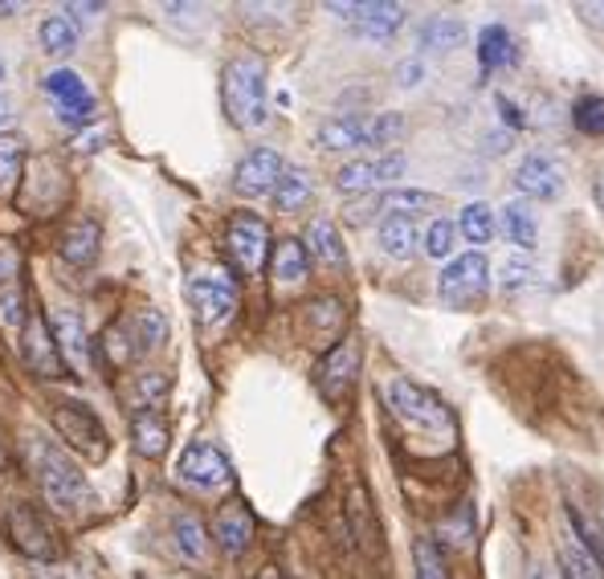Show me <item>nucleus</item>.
<instances>
[{"label": "nucleus", "mask_w": 604, "mask_h": 579, "mask_svg": "<svg viewBox=\"0 0 604 579\" xmlns=\"http://www.w3.org/2000/svg\"><path fill=\"white\" fill-rule=\"evenodd\" d=\"M221 98H225V115L233 127L242 131H257L269 119L266 103V62L254 54L233 57L221 74Z\"/></svg>", "instance_id": "1"}, {"label": "nucleus", "mask_w": 604, "mask_h": 579, "mask_svg": "<svg viewBox=\"0 0 604 579\" xmlns=\"http://www.w3.org/2000/svg\"><path fill=\"white\" fill-rule=\"evenodd\" d=\"M29 465L38 473V485H41V494H45V502L57 506V511H74V506H82L86 494H91V490H86V473L66 458L62 444L41 437V432L29 437Z\"/></svg>", "instance_id": "2"}, {"label": "nucleus", "mask_w": 604, "mask_h": 579, "mask_svg": "<svg viewBox=\"0 0 604 579\" xmlns=\"http://www.w3.org/2000/svg\"><path fill=\"white\" fill-rule=\"evenodd\" d=\"M184 290H189V302L197 307L204 326H216V323H225V319H233V310H237V302H242L237 278H233L229 270H221V266L197 270Z\"/></svg>", "instance_id": "3"}, {"label": "nucleus", "mask_w": 604, "mask_h": 579, "mask_svg": "<svg viewBox=\"0 0 604 579\" xmlns=\"http://www.w3.org/2000/svg\"><path fill=\"white\" fill-rule=\"evenodd\" d=\"M486 290H490V261L483 254L454 257L442 270V278H437V298L454 310L478 307L486 298Z\"/></svg>", "instance_id": "4"}, {"label": "nucleus", "mask_w": 604, "mask_h": 579, "mask_svg": "<svg viewBox=\"0 0 604 579\" xmlns=\"http://www.w3.org/2000/svg\"><path fill=\"white\" fill-rule=\"evenodd\" d=\"M389 408L404 420V425H413V429L437 432V429H449V425H454V420H449V408H445L430 388L413 384V379H392Z\"/></svg>", "instance_id": "5"}, {"label": "nucleus", "mask_w": 604, "mask_h": 579, "mask_svg": "<svg viewBox=\"0 0 604 579\" xmlns=\"http://www.w3.org/2000/svg\"><path fill=\"white\" fill-rule=\"evenodd\" d=\"M9 539H13L17 551L29 555L33 564H54V559H62L57 530L45 523V514H38L33 506H13V511H9Z\"/></svg>", "instance_id": "6"}, {"label": "nucleus", "mask_w": 604, "mask_h": 579, "mask_svg": "<svg viewBox=\"0 0 604 579\" xmlns=\"http://www.w3.org/2000/svg\"><path fill=\"white\" fill-rule=\"evenodd\" d=\"M54 429L62 432L78 453H86V458H103V453H107V429H103V420L82 405V400H62V405L54 408Z\"/></svg>", "instance_id": "7"}, {"label": "nucleus", "mask_w": 604, "mask_h": 579, "mask_svg": "<svg viewBox=\"0 0 604 579\" xmlns=\"http://www.w3.org/2000/svg\"><path fill=\"white\" fill-rule=\"evenodd\" d=\"M229 257L237 261V270L262 274L269 261V225L254 213H237L229 221Z\"/></svg>", "instance_id": "8"}, {"label": "nucleus", "mask_w": 604, "mask_h": 579, "mask_svg": "<svg viewBox=\"0 0 604 579\" xmlns=\"http://www.w3.org/2000/svg\"><path fill=\"white\" fill-rule=\"evenodd\" d=\"M180 478L197 490H221V485L233 482V465L229 458L209 441H192L184 449V458H180Z\"/></svg>", "instance_id": "9"}, {"label": "nucleus", "mask_w": 604, "mask_h": 579, "mask_svg": "<svg viewBox=\"0 0 604 579\" xmlns=\"http://www.w3.org/2000/svg\"><path fill=\"white\" fill-rule=\"evenodd\" d=\"M21 355L41 379H57L66 372V360L57 355V343L50 335V319H41V314H29L21 323Z\"/></svg>", "instance_id": "10"}, {"label": "nucleus", "mask_w": 604, "mask_h": 579, "mask_svg": "<svg viewBox=\"0 0 604 579\" xmlns=\"http://www.w3.org/2000/svg\"><path fill=\"white\" fill-rule=\"evenodd\" d=\"M404 175V156L401 151H384L377 160H351L336 172V189L339 192H372L377 184H389V180H401Z\"/></svg>", "instance_id": "11"}, {"label": "nucleus", "mask_w": 604, "mask_h": 579, "mask_svg": "<svg viewBox=\"0 0 604 579\" xmlns=\"http://www.w3.org/2000/svg\"><path fill=\"white\" fill-rule=\"evenodd\" d=\"M283 172H286V163L278 151L254 148L242 163H237V172H233V189L242 192V196H250V201H257V196H269V192H274V184L283 180Z\"/></svg>", "instance_id": "12"}, {"label": "nucleus", "mask_w": 604, "mask_h": 579, "mask_svg": "<svg viewBox=\"0 0 604 579\" xmlns=\"http://www.w3.org/2000/svg\"><path fill=\"white\" fill-rule=\"evenodd\" d=\"M327 9L348 17L351 25H356V33L372 41L392 37L404 25V4H389V0H377V4H327Z\"/></svg>", "instance_id": "13"}, {"label": "nucleus", "mask_w": 604, "mask_h": 579, "mask_svg": "<svg viewBox=\"0 0 604 579\" xmlns=\"http://www.w3.org/2000/svg\"><path fill=\"white\" fill-rule=\"evenodd\" d=\"M515 189L536 201H555L564 192V168L551 160L548 151H531L519 168H515Z\"/></svg>", "instance_id": "14"}, {"label": "nucleus", "mask_w": 604, "mask_h": 579, "mask_svg": "<svg viewBox=\"0 0 604 579\" xmlns=\"http://www.w3.org/2000/svg\"><path fill=\"white\" fill-rule=\"evenodd\" d=\"M356 376H360V343L343 339V343L327 351V360L319 364V392L327 400H339L356 384Z\"/></svg>", "instance_id": "15"}, {"label": "nucleus", "mask_w": 604, "mask_h": 579, "mask_svg": "<svg viewBox=\"0 0 604 579\" xmlns=\"http://www.w3.org/2000/svg\"><path fill=\"white\" fill-rule=\"evenodd\" d=\"M50 335L57 343V355L74 367H86L91 364V335H86V326H82V314L78 310H54V319H50Z\"/></svg>", "instance_id": "16"}, {"label": "nucleus", "mask_w": 604, "mask_h": 579, "mask_svg": "<svg viewBox=\"0 0 604 579\" xmlns=\"http://www.w3.org/2000/svg\"><path fill=\"white\" fill-rule=\"evenodd\" d=\"M213 539L221 543V551H225L229 559L245 555V547L254 543V514L245 511L242 502H225L213 518Z\"/></svg>", "instance_id": "17"}, {"label": "nucleus", "mask_w": 604, "mask_h": 579, "mask_svg": "<svg viewBox=\"0 0 604 579\" xmlns=\"http://www.w3.org/2000/svg\"><path fill=\"white\" fill-rule=\"evenodd\" d=\"M319 148L322 151H351V148H372L368 136V119L360 115H336L319 127Z\"/></svg>", "instance_id": "18"}, {"label": "nucleus", "mask_w": 604, "mask_h": 579, "mask_svg": "<svg viewBox=\"0 0 604 579\" xmlns=\"http://www.w3.org/2000/svg\"><path fill=\"white\" fill-rule=\"evenodd\" d=\"M498 229H502V237H507L519 254H531L539 242V221L523 201H510L498 208Z\"/></svg>", "instance_id": "19"}, {"label": "nucleus", "mask_w": 604, "mask_h": 579, "mask_svg": "<svg viewBox=\"0 0 604 579\" xmlns=\"http://www.w3.org/2000/svg\"><path fill=\"white\" fill-rule=\"evenodd\" d=\"M131 444L139 458H163L168 453V420L156 412V408H139L131 417Z\"/></svg>", "instance_id": "20"}, {"label": "nucleus", "mask_w": 604, "mask_h": 579, "mask_svg": "<svg viewBox=\"0 0 604 579\" xmlns=\"http://www.w3.org/2000/svg\"><path fill=\"white\" fill-rule=\"evenodd\" d=\"M98 249H103V229H98V221H91V216L74 221L66 229V237H62V257H66L70 266H91L98 257Z\"/></svg>", "instance_id": "21"}, {"label": "nucleus", "mask_w": 604, "mask_h": 579, "mask_svg": "<svg viewBox=\"0 0 604 579\" xmlns=\"http://www.w3.org/2000/svg\"><path fill=\"white\" fill-rule=\"evenodd\" d=\"M303 245H307V257H315V261H322V266H331V270H339V266L348 261V254H343V237H339V229L327 221V216L310 221Z\"/></svg>", "instance_id": "22"}, {"label": "nucleus", "mask_w": 604, "mask_h": 579, "mask_svg": "<svg viewBox=\"0 0 604 579\" xmlns=\"http://www.w3.org/2000/svg\"><path fill=\"white\" fill-rule=\"evenodd\" d=\"M555 555H560V579H604L601 576V559H596V555H592L589 547L572 535V530L560 539Z\"/></svg>", "instance_id": "23"}, {"label": "nucleus", "mask_w": 604, "mask_h": 579, "mask_svg": "<svg viewBox=\"0 0 604 579\" xmlns=\"http://www.w3.org/2000/svg\"><path fill=\"white\" fill-rule=\"evenodd\" d=\"M269 270H274V278L286 286H295L307 278L310 270V257H307V245L295 242V237H286V242H278L274 249H269Z\"/></svg>", "instance_id": "24"}, {"label": "nucleus", "mask_w": 604, "mask_h": 579, "mask_svg": "<svg viewBox=\"0 0 604 579\" xmlns=\"http://www.w3.org/2000/svg\"><path fill=\"white\" fill-rule=\"evenodd\" d=\"M377 237H380V249L389 257H396V261H409V257L416 254V245H421V233H416V225L409 216H384Z\"/></svg>", "instance_id": "25"}, {"label": "nucleus", "mask_w": 604, "mask_h": 579, "mask_svg": "<svg viewBox=\"0 0 604 579\" xmlns=\"http://www.w3.org/2000/svg\"><path fill=\"white\" fill-rule=\"evenodd\" d=\"M269 196H274V208H278V213H298V208H307L310 196H315V180H310L303 168H286L283 180L274 184Z\"/></svg>", "instance_id": "26"}, {"label": "nucleus", "mask_w": 604, "mask_h": 579, "mask_svg": "<svg viewBox=\"0 0 604 579\" xmlns=\"http://www.w3.org/2000/svg\"><path fill=\"white\" fill-rule=\"evenodd\" d=\"M41 90L54 98L57 107H82V103H95L91 90H86V82H82V74H74V69H54V74H45Z\"/></svg>", "instance_id": "27"}, {"label": "nucleus", "mask_w": 604, "mask_h": 579, "mask_svg": "<svg viewBox=\"0 0 604 579\" xmlns=\"http://www.w3.org/2000/svg\"><path fill=\"white\" fill-rule=\"evenodd\" d=\"M462 41H466V25L457 17H430L421 29V50H433V54H449Z\"/></svg>", "instance_id": "28"}, {"label": "nucleus", "mask_w": 604, "mask_h": 579, "mask_svg": "<svg viewBox=\"0 0 604 579\" xmlns=\"http://www.w3.org/2000/svg\"><path fill=\"white\" fill-rule=\"evenodd\" d=\"M127 331H131V343H139V355H144V351H156L168 339V319L156 307H144L127 319Z\"/></svg>", "instance_id": "29"}, {"label": "nucleus", "mask_w": 604, "mask_h": 579, "mask_svg": "<svg viewBox=\"0 0 604 579\" xmlns=\"http://www.w3.org/2000/svg\"><path fill=\"white\" fill-rule=\"evenodd\" d=\"M21 168H25V139L0 131V196H13Z\"/></svg>", "instance_id": "30"}, {"label": "nucleus", "mask_w": 604, "mask_h": 579, "mask_svg": "<svg viewBox=\"0 0 604 579\" xmlns=\"http://www.w3.org/2000/svg\"><path fill=\"white\" fill-rule=\"evenodd\" d=\"M478 57H483V69H498L515 62V41L502 25H486L478 33Z\"/></svg>", "instance_id": "31"}, {"label": "nucleus", "mask_w": 604, "mask_h": 579, "mask_svg": "<svg viewBox=\"0 0 604 579\" xmlns=\"http://www.w3.org/2000/svg\"><path fill=\"white\" fill-rule=\"evenodd\" d=\"M457 233H462L470 245H486L490 237H495V208L483 201L466 204L462 216H457Z\"/></svg>", "instance_id": "32"}, {"label": "nucleus", "mask_w": 604, "mask_h": 579, "mask_svg": "<svg viewBox=\"0 0 604 579\" xmlns=\"http://www.w3.org/2000/svg\"><path fill=\"white\" fill-rule=\"evenodd\" d=\"M437 204V196L433 192H416V189H392L384 192L377 201L380 213H389V216H409L413 221V213H425V208H433Z\"/></svg>", "instance_id": "33"}, {"label": "nucleus", "mask_w": 604, "mask_h": 579, "mask_svg": "<svg viewBox=\"0 0 604 579\" xmlns=\"http://www.w3.org/2000/svg\"><path fill=\"white\" fill-rule=\"evenodd\" d=\"M41 45H45V54H70V50L78 45V25H74L66 13L45 17V21H41Z\"/></svg>", "instance_id": "34"}, {"label": "nucleus", "mask_w": 604, "mask_h": 579, "mask_svg": "<svg viewBox=\"0 0 604 579\" xmlns=\"http://www.w3.org/2000/svg\"><path fill=\"white\" fill-rule=\"evenodd\" d=\"M176 547H180L184 559H204V555H209V539H204L201 518H192V514H180V518H176Z\"/></svg>", "instance_id": "35"}, {"label": "nucleus", "mask_w": 604, "mask_h": 579, "mask_svg": "<svg viewBox=\"0 0 604 579\" xmlns=\"http://www.w3.org/2000/svg\"><path fill=\"white\" fill-rule=\"evenodd\" d=\"M413 564H416V579H449L442 547H437L430 535H421V539L413 543Z\"/></svg>", "instance_id": "36"}, {"label": "nucleus", "mask_w": 604, "mask_h": 579, "mask_svg": "<svg viewBox=\"0 0 604 579\" xmlns=\"http://www.w3.org/2000/svg\"><path fill=\"white\" fill-rule=\"evenodd\" d=\"M536 278H539V270L531 266V257L527 254H519V257H507L502 261V294H523L527 286H536Z\"/></svg>", "instance_id": "37"}, {"label": "nucleus", "mask_w": 604, "mask_h": 579, "mask_svg": "<svg viewBox=\"0 0 604 579\" xmlns=\"http://www.w3.org/2000/svg\"><path fill=\"white\" fill-rule=\"evenodd\" d=\"M442 539L445 543H454V547H470L474 539V506L470 502H462L449 518L442 523Z\"/></svg>", "instance_id": "38"}, {"label": "nucleus", "mask_w": 604, "mask_h": 579, "mask_svg": "<svg viewBox=\"0 0 604 579\" xmlns=\"http://www.w3.org/2000/svg\"><path fill=\"white\" fill-rule=\"evenodd\" d=\"M404 131H409V127H404V119L396 115V110H389V115H372V119H368V136H372V148H392V143H396Z\"/></svg>", "instance_id": "39"}, {"label": "nucleus", "mask_w": 604, "mask_h": 579, "mask_svg": "<svg viewBox=\"0 0 604 579\" xmlns=\"http://www.w3.org/2000/svg\"><path fill=\"white\" fill-rule=\"evenodd\" d=\"M572 122H576L584 136H604V98H580L576 110H572Z\"/></svg>", "instance_id": "40"}, {"label": "nucleus", "mask_w": 604, "mask_h": 579, "mask_svg": "<svg viewBox=\"0 0 604 579\" xmlns=\"http://www.w3.org/2000/svg\"><path fill=\"white\" fill-rule=\"evenodd\" d=\"M454 237H457V225H449V221H433L430 233H425V254L430 257H449L454 254Z\"/></svg>", "instance_id": "41"}, {"label": "nucleus", "mask_w": 604, "mask_h": 579, "mask_svg": "<svg viewBox=\"0 0 604 579\" xmlns=\"http://www.w3.org/2000/svg\"><path fill=\"white\" fill-rule=\"evenodd\" d=\"M163 392H168V376H160V372H148V376L135 379V405H139V408H160Z\"/></svg>", "instance_id": "42"}, {"label": "nucleus", "mask_w": 604, "mask_h": 579, "mask_svg": "<svg viewBox=\"0 0 604 579\" xmlns=\"http://www.w3.org/2000/svg\"><path fill=\"white\" fill-rule=\"evenodd\" d=\"M21 310H25V298H21V282H13V286H4V290H0V319H4V323H25V319H21Z\"/></svg>", "instance_id": "43"}, {"label": "nucleus", "mask_w": 604, "mask_h": 579, "mask_svg": "<svg viewBox=\"0 0 604 579\" xmlns=\"http://www.w3.org/2000/svg\"><path fill=\"white\" fill-rule=\"evenodd\" d=\"M17 274H21V254H17L13 245H0V290L13 286Z\"/></svg>", "instance_id": "44"}, {"label": "nucleus", "mask_w": 604, "mask_h": 579, "mask_svg": "<svg viewBox=\"0 0 604 579\" xmlns=\"http://www.w3.org/2000/svg\"><path fill=\"white\" fill-rule=\"evenodd\" d=\"M396 78H401V86H416V78H421V62H404V66L396 69Z\"/></svg>", "instance_id": "45"}, {"label": "nucleus", "mask_w": 604, "mask_h": 579, "mask_svg": "<svg viewBox=\"0 0 604 579\" xmlns=\"http://www.w3.org/2000/svg\"><path fill=\"white\" fill-rule=\"evenodd\" d=\"M580 13L589 17L592 25H604V0H601V4H580Z\"/></svg>", "instance_id": "46"}, {"label": "nucleus", "mask_w": 604, "mask_h": 579, "mask_svg": "<svg viewBox=\"0 0 604 579\" xmlns=\"http://www.w3.org/2000/svg\"><path fill=\"white\" fill-rule=\"evenodd\" d=\"M9 119H13V98H9L4 90H0V127H4Z\"/></svg>", "instance_id": "47"}, {"label": "nucleus", "mask_w": 604, "mask_h": 579, "mask_svg": "<svg viewBox=\"0 0 604 579\" xmlns=\"http://www.w3.org/2000/svg\"><path fill=\"white\" fill-rule=\"evenodd\" d=\"M596 201H601V204H604V172H601V175H596Z\"/></svg>", "instance_id": "48"}, {"label": "nucleus", "mask_w": 604, "mask_h": 579, "mask_svg": "<svg viewBox=\"0 0 604 579\" xmlns=\"http://www.w3.org/2000/svg\"><path fill=\"white\" fill-rule=\"evenodd\" d=\"M601 543H604V506H601Z\"/></svg>", "instance_id": "49"}, {"label": "nucleus", "mask_w": 604, "mask_h": 579, "mask_svg": "<svg viewBox=\"0 0 604 579\" xmlns=\"http://www.w3.org/2000/svg\"><path fill=\"white\" fill-rule=\"evenodd\" d=\"M262 579H278V576H274V571H266V576H262Z\"/></svg>", "instance_id": "50"}]
</instances>
